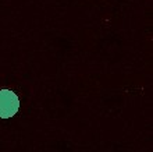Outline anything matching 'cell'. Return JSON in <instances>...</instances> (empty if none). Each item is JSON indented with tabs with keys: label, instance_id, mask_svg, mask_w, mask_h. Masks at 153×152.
<instances>
[{
	"label": "cell",
	"instance_id": "6da1fadb",
	"mask_svg": "<svg viewBox=\"0 0 153 152\" xmlns=\"http://www.w3.org/2000/svg\"><path fill=\"white\" fill-rule=\"evenodd\" d=\"M20 109V99L16 92L10 89H0V119L13 117Z\"/></svg>",
	"mask_w": 153,
	"mask_h": 152
}]
</instances>
